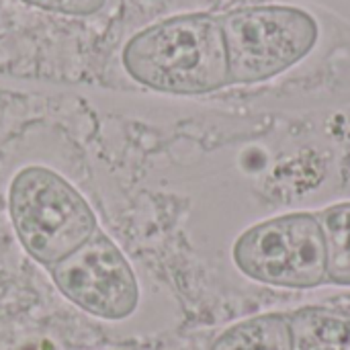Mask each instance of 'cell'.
Returning <instances> with one entry per match:
<instances>
[{
    "label": "cell",
    "instance_id": "1",
    "mask_svg": "<svg viewBox=\"0 0 350 350\" xmlns=\"http://www.w3.org/2000/svg\"><path fill=\"white\" fill-rule=\"evenodd\" d=\"M127 76L156 92L207 94L230 84L219 16L176 14L135 33L121 51Z\"/></svg>",
    "mask_w": 350,
    "mask_h": 350
},
{
    "label": "cell",
    "instance_id": "2",
    "mask_svg": "<svg viewBox=\"0 0 350 350\" xmlns=\"http://www.w3.org/2000/svg\"><path fill=\"white\" fill-rule=\"evenodd\" d=\"M8 213L23 250L45 269L68 258L98 230L82 193L47 166H27L14 174Z\"/></svg>",
    "mask_w": 350,
    "mask_h": 350
},
{
    "label": "cell",
    "instance_id": "3",
    "mask_svg": "<svg viewBox=\"0 0 350 350\" xmlns=\"http://www.w3.org/2000/svg\"><path fill=\"white\" fill-rule=\"evenodd\" d=\"M230 84H258L299 64L318 41L316 18L295 6H244L219 16Z\"/></svg>",
    "mask_w": 350,
    "mask_h": 350
},
{
    "label": "cell",
    "instance_id": "4",
    "mask_svg": "<svg viewBox=\"0 0 350 350\" xmlns=\"http://www.w3.org/2000/svg\"><path fill=\"white\" fill-rule=\"evenodd\" d=\"M238 271L279 289H316L328 283L326 242L318 213L293 211L244 230L232 250Z\"/></svg>",
    "mask_w": 350,
    "mask_h": 350
},
{
    "label": "cell",
    "instance_id": "5",
    "mask_svg": "<svg viewBox=\"0 0 350 350\" xmlns=\"http://www.w3.org/2000/svg\"><path fill=\"white\" fill-rule=\"evenodd\" d=\"M57 291L84 314L121 322L139 306V283L121 248L98 228L76 252L49 269Z\"/></svg>",
    "mask_w": 350,
    "mask_h": 350
},
{
    "label": "cell",
    "instance_id": "6",
    "mask_svg": "<svg viewBox=\"0 0 350 350\" xmlns=\"http://www.w3.org/2000/svg\"><path fill=\"white\" fill-rule=\"evenodd\" d=\"M293 350H350V314L308 306L289 314Z\"/></svg>",
    "mask_w": 350,
    "mask_h": 350
},
{
    "label": "cell",
    "instance_id": "7",
    "mask_svg": "<svg viewBox=\"0 0 350 350\" xmlns=\"http://www.w3.org/2000/svg\"><path fill=\"white\" fill-rule=\"evenodd\" d=\"M211 350H293L289 316L260 314L226 328Z\"/></svg>",
    "mask_w": 350,
    "mask_h": 350
},
{
    "label": "cell",
    "instance_id": "8",
    "mask_svg": "<svg viewBox=\"0 0 350 350\" xmlns=\"http://www.w3.org/2000/svg\"><path fill=\"white\" fill-rule=\"evenodd\" d=\"M318 219L326 242L328 283L350 287V201L322 209Z\"/></svg>",
    "mask_w": 350,
    "mask_h": 350
},
{
    "label": "cell",
    "instance_id": "9",
    "mask_svg": "<svg viewBox=\"0 0 350 350\" xmlns=\"http://www.w3.org/2000/svg\"><path fill=\"white\" fill-rule=\"evenodd\" d=\"M39 10L68 14V16H92L100 12L107 0H21Z\"/></svg>",
    "mask_w": 350,
    "mask_h": 350
}]
</instances>
